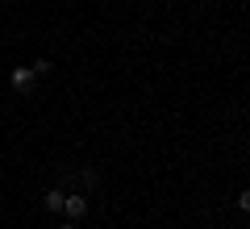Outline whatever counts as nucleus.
Listing matches in <instances>:
<instances>
[{"instance_id":"nucleus-1","label":"nucleus","mask_w":250,"mask_h":229,"mask_svg":"<svg viewBox=\"0 0 250 229\" xmlns=\"http://www.w3.org/2000/svg\"><path fill=\"white\" fill-rule=\"evenodd\" d=\"M62 212H67V221H80V217H88V196L71 192L67 200H62Z\"/></svg>"},{"instance_id":"nucleus-2","label":"nucleus","mask_w":250,"mask_h":229,"mask_svg":"<svg viewBox=\"0 0 250 229\" xmlns=\"http://www.w3.org/2000/svg\"><path fill=\"white\" fill-rule=\"evenodd\" d=\"M9 83H13L17 92H29V83H34V67H17V71L9 75Z\"/></svg>"},{"instance_id":"nucleus-3","label":"nucleus","mask_w":250,"mask_h":229,"mask_svg":"<svg viewBox=\"0 0 250 229\" xmlns=\"http://www.w3.org/2000/svg\"><path fill=\"white\" fill-rule=\"evenodd\" d=\"M62 200H67V192H62V187H50V192L42 196V204H46V212H62Z\"/></svg>"},{"instance_id":"nucleus-4","label":"nucleus","mask_w":250,"mask_h":229,"mask_svg":"<svg viewBox=\"0 0 250 229\" xmlns=\"http://www.w3.org/2000/svg\"><path fill=\"white\" fill-rule=\"evenodd\" d=\"M80 184H83V187H96V171L83 167V171H80Z\"/></svg>"},{"instance_id":"nucleus-5","label":"nucleus","mask_w":250,"mask_h":229,"mask_svg":"<svg viewBox=\"0 0 250 229\" xmlns=\"http://www.w3.org/2000/svg\"><path fill=\"white\" fill-rule=\"evenodd\" d=\"M238 208L250 212V187H242V192H238Z\"/></svg>"},{"instance_id":"nucleus-6","label":"nucleus","mask_w":250,"mask_h":229,"mask_svg":"<svg viewBox=\"0 0 250 229\" xmlns=\"http://www.w3.org/2000/svg\"><path fill=\"white\" fill-rule=\"evenodd\" d=\"M29 67H34V75H46V71H50V59H38V62H29Z\"/></svg>"},{"instance_id":"nucleus-7","label":"nucleus","mask_w":250,"mask_h":229,"mask_svg":"<svg viewBox=\"0 0 250 229\" xmlns=\"http://www.w3.org/2000/svg\"><path fill=\"white\" fill-rule=\"evenodd\" d=\"M59 229H75V221H62V225H59Z\"/></svg>"}]
</instances>
